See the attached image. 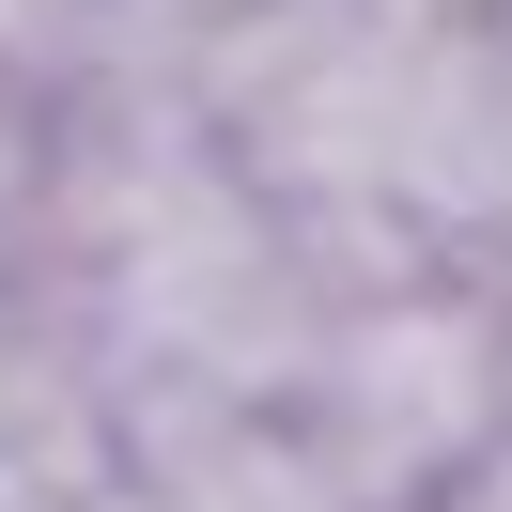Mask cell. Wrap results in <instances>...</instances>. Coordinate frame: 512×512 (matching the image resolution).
<instances>
[{"instance_id":"cell-1","label":"cell","mask_w":512,"mask_h":512,"mask_svg":"<svg viewBox=\"0 0 512 512\" xmlns=\"http://www.w3.org/2000/svg\"><path fill=\"white\" fill-rule=\"evenodd\" d=\"M280 419L342 481V512H435L512 435V295L466 264H388L373 295H342Z\"/></svg>"},{"instance_id":"cell-2","label":"cell","mask_w":512,"mask_h":512,"mask_svg":"<svg viewBox=\"0 0 512 512\" xmlns=\"http://www.w3.org/2000/svg\"><path fill=\"white\" fill-rule=\"evenodd\" d=\"M125 32H140L125 0H0V78H16V94H63V78L109 63Z\"/></svg>"},{"instance_id":"cell-3","label":"cell","mask_w":512,"mask_h":512,"mask_svg":"<svg viewBox=\"0 0 512 512\" xmlns=\"http://www.w3.org/2000/svg\"><path fill=\"white\" fill-rule=\"evenodd\" d=\"M32 218H47V94L0 78V295L32 280Z\"/></svg>"},{"instance_id":"cell-4","label":"cell","mask_w":512,"mask_h":512,"mask_svg":"<svg viewBox=\"0 0 512 512\" xmlns=\"http://www.w3.org/2000/svg\"><path fill=\"white\" fill-rule=\"evenodd\" d=\"M435 512H512V435H497V450H481V466H466V481H450V497H435Z\"/></svg>"},{"instance_id":"cell-5","label":"cell","mask_w":512,"mask_h":512,"mask_svg":"<svg viewBox=\"0 0 512 512\" xmlns=\"http://www.w3.org/2000/svg\"><path fill=\"white\" fill-rule=\"evenodd\" d=\"M140 32H218V16H249V0H125Z\"/></svg>"},{"instance_id":"cell-6","label":"cell","mask_w":512,"mask_h":512,"mask_svg":"<svg viewBox=\"0 0 512 512\" xmlns=\"http://www.w3.org/2000/svg\"><path fill=\"white\" fill-rule=\"evenodd\" d=\"M419 16H466V0H419Z\"/></svg>"}]
</instances>
